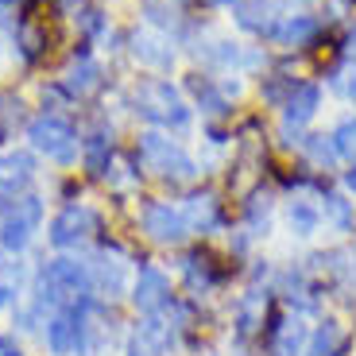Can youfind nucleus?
<instances>
[{
  "mask_svg": "<svg viewBox=\"0 0 356 356\" xmlns=\"http://www.w3.org/2000/svg\"><path fill=\"white\" fill-rule=\"evenodd\" d=\"M345 182H348V190H356V170H348V175H345Z\"/></svg>",
  "mask_w": 356,
  "mask_h": 356,
  "instance_id": "26",
  "label": "nucleus"
},
{
  "mask_svg": "<svg viewBox=\"0 0 356 356\" xmlns=\"http://www.w3.org/2000/svg\"><path fill=\"white\" fill-rule=\"evenodd\" d=\"M136 113L147 116L152 124H163V128H186L190 124V108L182 105L178 89L170 81H143L136 89Z\"/></svg>",
  "mask_w": 356,
  "mask_h": 356,
  "instance_id": "2",
  "label": "nucleus"
},
{
  "mask_svg": "<svg viewBox=\"0 0 356 356\" xmlns=\"http://www.w3.org/2000/svg\"><path fill=\"white\" fill-rule=\"evenodd\" d=\"M86 163H89V170H93V175H101V170H105V163H108V140H105V136H89Z\"/></svg>",
  "mask_w": 356,
  "mask_h": 356,
  "instance_id": "21",
  "label": "nucleus"
},
{
  "mask_svg": "<svg viewBox=\"0 0 356 356\" xmlns=\"http://www.w3.org/2000/svg\"><path fill=\"white\" fill-rule=\"evenodd\" d=\"M27 140L54 163H74V155H78V136L63 116H35L27 124Z\"/></svg>",
  "mask_w": 356,
  "mask_h": 356,
  "instance_id": "4",
  "label": "nucleus"
},
{
  "mask_svg": "<svg viewBox=\"0 0 356 356\" xmlns=\"http://www.w3.org/2000/svg\"><path fill=\"white\" fill-rule=\"evenodd\" d=\"M89 286H93L89 267L70 259V256L51 259L43 271V298H51L58 310H78V302H86Z\"/></svg>",
  "mask_w": 356,
  "mask_h": 356,
  "instance_id": "1",
  "label": "nucleus"
},
{
  "mask_svg": "<svg viewBox=\"0 0 356 356\" xmlns=\"http://www.w3.org/2000/svg\"><path fill=\"white\" fill-rule=\"evenodd\" d=\"M314 35H318V24H314L310 16H286L271 27V39H275L279 47H302V43H310Z\"/></svg>",
  "mask_w": 356,
  "mask_h": 356,
  "instance_id": "12",
  "label": "nucleus"
},
{
  "mask_svg": "<svg viewBox=\"0 0 356 356\" xmlns=\"http://www.w3.org/2000/svg\"><path fill=\"white\" fill-rule=\"evenodd\" d=\"M143 232L152 236L155 244H178L190 232L182 209H170L167 202H152L143 209Z\"/></svg>",
  "mask_w": 356,
  "mask_h": 356,
  "instance_id": "8",
  "label": "nucleus"
},
{
  "mask_svg": "<svg viewBox=\"0 0 356 356\" xmlns=\"http://www.w3.org/2000/svg\"><path fill=\"white\" fill-rule=\"evenodd\" d=\"M170 298V283L159 267H140V275L132 283V302L140 306L143 314H159Z\"/></svg>",
  "mask_w": 356,
  "mask_h": 356,
  "instance_id": "10",
  "label": "nucleus"
},
{
  "mask_svg": "<svg viewBox=\"0 0 356 356\" xmlns=\"http://www.w3.org/2000/svg\"><path fill=\"white\" fill-rule=\"evenodd\" d=\"M306 341H310V333H306V321L302 318H286L283 325H275V348H279V356H298L306 348Z\"/></svg>",
  "mask_w": 356,
  "mask_h": 356,
  "instance_id": "14",
  "label": "nucleus"
},
{
  "mask_svg": "<svg viewBox=\"0 0 356 356\" xmlns=\"http://www.w3.org/2000/svg\"><path fill=\"white\" fill-rule=\"evenodd\" d=\"M140 159L147 163V167L155 170V175H163V178H178V182H186V178H194L197 175V167H194V159H190L178 143H170L167 136H159V132H147V136H140Z\"/></svg>",
  "mask_w": 356,
  "mask_h": 356,
  "instance_id": "3",
  "label": "nucleus"
},
{
  "mask_svg": "<svg viewBox=\"0 0 356 356\" xmlns=\"http://www.w3.org/2000/svg\"><path fill=\"white\" fill-rule=\"evenodd\" d=\"M39 221H43V202H39L35 194L12 202L8 213H4V221H0V248L4 252H24L27 241L35 236Z\"/></svg>",
  "mask_w": 356,
  "mask_h": 356,
  "instance_id": "5",
  "label": "nucleus"
},
{
  "mask_svg": "<svg viewBox=\"0 0 356 356\" xmlns=\"http://www.w3.org/2000/svg\"><path fill=\"white\" fill-rule=\"evenodd\" d=\"M66 89H70V93H89V89L97 86V63H93V58H78V63L70 66V70H66Z\"/></svg>",
  "mask_w": 356,
  "mask_h": 356,
  "instance_id": "17",
  "label": "nucleus"
},
{
  "mask_svg": "<svg viewBox=\"0 0 356 356\" xmlns=\"http://www.w3.org/2000/svg\"><path fill=\"white\" fill-rule=\"evenodd\" d=\"M286 221H291V229L298 232V236H310V232H318L321 213L314 209L310 202H291V213H286Z\"/></svg>",
  "mask_w": 356,
  "mask_h": 356,
  "instance_id": "19",
  "label": "nucleus"
},
{
  "mask_svg": "<svg viewBox=\"0 0 356 356\" xmlns=\"http://www.w3.org/2000/svg\"><path fill=\"white\" fill-rule=\"evenodd\" d=\"M97 229V213L89 209V205H66L63 213L51 221V244L54 248H74V244H81L89 236V232Z\"/></svg>",
  "mask_w": 356,
  "mask_h": 356,
  "instance_id": "6",
  "label": "nucleus"
},
{
  "mask_svg": "<svg viewBox=\"0 0 356 356\" xmlns=\"http://www.w3.org/2000/svg\"><path fill=\"white\" fill-rule=\"evenodd\" d=\"M318 101H321V89L318 86H298L286 101V113H283V128H302L314 113H318Z\"/></svg>",
  "mask_w": 356,
  "mask_h": 356,
  "instance_id": "11",
  "label": "nucleus"
},
{
  "mask_svg": "<svg viewBox=\"0 0 356 356\" xmlns=\"http://www.w3.org/2000/svg\"><path fill=\"white\" fill-rule=\"evenodd\" d=\"M186 225L190 229H209V225L217 221V205H213V197H190L186 202Z\"/></svg>",
  "mask_w": 356,
  "mask_h": 356,
  "instance_id": "20",
  "label": "nucleus"
},
{
  "mask_svg": "<svg viewBox=\"0 0 356 356\" xmlns=\"http://www.w3.org/2000/svg\"><path fill=\"white\" fill-rule=\"evenodd\" d=\"M348 97H353V101H356V81H353V86H348Z\"/></svg>",
  "mask_w": 356,
  "mask_h": 356,
  "instance_id": "27",
  "label": "nucleus"
},
{
  "mask_svg": "<svg viewBox=\"0 0 356 356\" xmlns=\"http://www.w3.org/2000/svg\"><path fill=\"white\" fill-rule=\"evenodd\" d=\"M236 24L248 27V31H267V35H271V27H275V4L248 0V4H241V12H236Z\"/></svg>",
  "mask_w": 356,
  "mask_h": 356,
  "instance_id": "16",
  "label": "nucleus"
},
{
  "mask_svg": "<svg viewBox=\"0 0 356 356\" xmlns=\"http://www.w3.org/2000/svg\"><path fill=\"white\" fill-rule=\"evenodd\" d=\"M124 275H128V267L120 264L116 256L108 259V252H105V256H97V264H93V271H89V279H93V286H97L101 294H108V298L124 291Z\"/></svg>",
  "mask_w": 356,
  "mask_h": 356,
  "instance_id": "13",
  "label": "nucleus"
},
{
  "mask_svg": "<svg viewBox=\"0 0 356 356\" xmlns=\"http://www.w3.org/2000/svg\"><path fill=\"white\" fill-rule=\"evenodd\" d=\"M86 345V318L81 310H58L47 321V348L54 356H70Z\"/></svg>",
  "mask_w": 356,
  "mask_h": 356,
  "instance_id": "7",
  "label": "nucleus"
},
{
  "mask_svg": "<svg viewBox=\"0 0 356 356\" xmlns=\"http://www.w3.org/2000/svg\"><path fill=\"white\" fill-rule=\"evenodd\" d=\"M333 147H337V155H345V159L356 163V120H345V124L333 132Z\"/></svg>",
  "mask_w": 356,
  "mask_h": 356,
  "instance_id": "22",
  "label": "nucleus"
},
{
  "mask_svg": "<svg viewBox=\"0 0 356 356\" xmlns=\"http://www.w3.org/2000/svg\"><path fill=\"white\" fill-rule=\"evenodd\" d=\"M325 217H330L337 229H348V225H353V209H348V202H345V197H337V194L325 197Z\"/></svg>",
  "mask_w": 356,
  "mask_h": 356,
  "instance_id": "23",
  "label": "nucleus"
},
{
  "mask_svg": "<svg viewBox=\"0 0 356 356\" xmlns=\"http://www.w3.org/2000/svg\"><path fill=\"white\" fill-rule=\"evenodd\" d=\"M19 283H24V264L0 256V306H8L12 298H16Z\"/></svg>",
  "mask_w": 356,
  "mask_h": 356,
  "instance_id": "18",
  "label": "nucleus"
},
{
  "mask_svg": "<svg viewBox=\"0 0 356 356\" xmlns=\"http://www.w3.org/2000/svg\"><path fill=\"white\" fill-rule=\"evenodd\" d=\"M306 152H310L314 163H325V167H330L333 155H337V147H333V143H325V136H310V140H306Z\"/></svg>",
  "mask_w": 356,
  "mask_h": 356,
  "instance_id": "24",
  "label": "nucleus"
},
{
  "mask_svg": "<svg viewBox=\"0 0 356 356\" xmlns=\"http://www.w3.org/2000/svg\"><path fill=\"white\" fill-rule=\"evenodd\" d=\"M35 178V159L27 152H8L0 155V205L16 202V194H24Z\"/></svg>",
  "mask_w": 356,
  "mask_h": 356,
  "instance_id": "9",
  "label": "nucleus"
},
{
  "mask_svg": "<svg viewBox=\"0 0 356 356\" xmlns=\"http://www.w3.org/2000/svg\"><path fill=\"white\" fill-rule=\"evenodd\" d=\"M345 353V333L337 321H325L310 341H306V356H341Z\"/></svg>",
  "mask_w": 356,
  "mask_h": 356,
  "instance_id": "15",
  "label": "nucleus"
},
{
  "mask_svg": "<svg viewBox=\"0 0 356 356\" xmlns=\"http://www.w3.org/2000/svg\"><path fill=\"white\" fill-rule=\"evenodd\" d=\"M217 4H232V0H217Z\"/></svg>",
  "mask_w": 356,
  "mask_h": 356,
  "instance_id": "28",
  "label": "nucleus"
},
{
  "mask_svg": "<svg viewBox=\"0 0 356 356\" xmlns=\"http://www.w3.org/2000/svg\"><path fill=\"white\" fill-rule=\"evenodd\" d=\"M0 356H19V348H16V345H12V341H8V337H0Z\"/></svg>",
  "mask_w": 356,
  "mask_h": 356,
  "instance_id": "25",
  "label": "nucleus"
}]
</instances>
